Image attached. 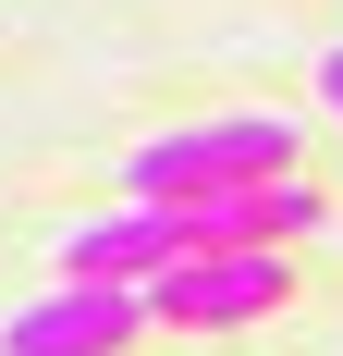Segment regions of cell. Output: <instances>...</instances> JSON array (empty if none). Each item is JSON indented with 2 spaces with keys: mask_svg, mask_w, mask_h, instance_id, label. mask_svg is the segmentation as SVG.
<instances>
[{
  "mask_svg": "<svg viewBox=\"0 0 343 356\" xmlns=\"http://www.w3.org/2000/svg\"><path fill=\"white\" fill-rule=\"evenodd\" d=\"M307 160V136L282 111H208V123H172L123 160V197L147 209H208V197H245V184H282Z\"/></svg>",
  "mask_w": 343,
  "mask_h": 356,
  "instance_id": "obj_1",
  "label": "cell"
},
{
  "mask_svg": "<svg viewBox=\"0 0 343 356\" xmlns=\"http://www.w3.org/2000/svg\"><path fill=\"white\" fill-rule=\"evenodd\" d=\"M282 295H294V258L282 246H208V258H172L160 283H147V320H172V332H245V320H270Z\"/></svg>",
  "mask_w": 343,
  "mask_h": 356,
  "instance_id": "obj_2",
  "label": "cell"
},
{
  "mask_svg": "<svg viewBox=\"0 0 343 356\" xmlns=\"http://www.w3.org/2000/svg\"><path fill=\"white\" fill-rule=\"evenodd\" d=\"M147 332V283H49L0 320V356H123Z\"/></svg>",
  "mask_w": 343,
  "mask_h": 356,
  "instance_id": "obj_3",
  "label": "cell"
},
{
  "mask_svg": "<svg viewBox=\"0 0 343 356\" xmlns=\"http://www.w3.org/2000/svg\"><path fill=\"white\" fill-rule=\"evenodd\" d=\"M172 258H208V209H147V197H123L110 221L62 234V283H160Z\"/></svg>",
  "mask_w": 343,
  "mask_h": 356,
  "instance_id": "obj_4",
  "label": "cell"
},
{
  "mask_svg": "<svg viewBox=\"0 0 343 356\" xmlns=\"http://www.w3.org/2000/svg\"><path fill=\"white\" fill-rule=\"evenodd\" d=\"M319 234V184L282 172V184H245V197H208V246H307Z\"/></svg>",
  "mask_w": 343,
  "mask_h": 356,
  "instance_id": "obj_5",
  "label": "cell"
},
{
  "mask_svg": "<svg viewBox=\"0 0 343 356\" xmlns=\"http://www.w3.org/2000/svg\"><path fill=\"white\" fill-rule=\"evenodd\" d=\"M307 74H319V111H331V123H343V37H331V49H319Z\"/></svg>",
  "mask_w": 343,
  "mask_h": 356,
  "instance_id": "obj_6",
  "label": "cell"
}]
</instances>
